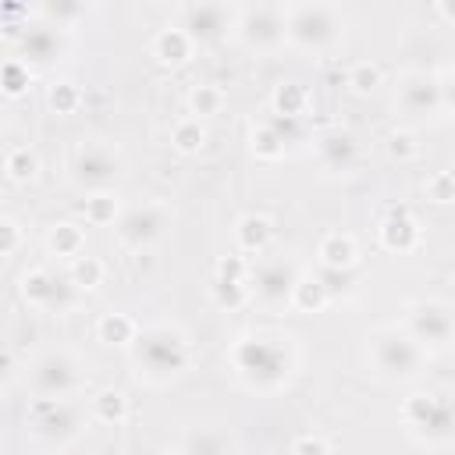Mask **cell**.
Here are the masks:
<instances>
[{"mask_svg": "<svg viewBox=\"0 0 455 455\" xmlns=\"http://www.w3.org/2000/svg\"><path fill=\"white\" fill-rule=\"evenodd\" d=\"M228 366L235 370V377L245 391L274 395L291 384V377L299 370V352H295L291 338L245 331L228 345Z\"/></svg>", "mask_w": 455, "mask_h": 455, "instance_id": "1", "label": "cell"}, {"mask_svg": "<svg viewBox=\"0 0 455 455\" xmlns=\"http://www.w3.org/2000/svg\"><path fill=\"white\" fill-rule=\"evenodd\" d=\"M135 377L149 387H164L188 373L192 366V341L174 320H156L142 327L139 341L132 345Z\"/></svg>", "mask_w": 455, "mask_h": 455, "instance_id": "2", "label": "cell"}, {"mask_svg": "<svg viewBox=\"0 0 455 455\" xmlns=\"http://www.w3.org/2000/svg\"><path fill=\"white\" fill-rule=\"evenodd\" d=\"M366 363L370 370L387 380V384H409L419 380L427 370V352L419 348V341L398 327V323H380L373 331H366Z\"/></svg>", "mask_w": 455, "mask_h": 455, "instance_id": "3", "label": "cell"}, {"mask_svg": "<svg viewBox=\"0 0 455 455\" xmlns=\"http://www.w3.org/2000/svg\"><path fill=\"white\" fill-rule=\"evenodd\" d=\"M284 28H288V46L306 53H331L334 46L345 43L348 14L338 4H323V0L284 4Z\"/></svg>", "mask_w": 455, "mask_h": 455, "instance_id": "4", "label": "cell"}, {"mask_svg": "<svg viewBox=\"0 0 455 455\" xmlns=\"http://www.w3.org/2000/svg\"><path fill=\"white\" fill-rule=\"evenodd\" d=\"M402 423L423 444L455 441V405L434 391H412L402 398Z\"/></svg>", "mask_w": 455, "mask_h": 455, "instance_id": "5", "label": "cell"}, {"mask_svg": "<svg viewBox=\"0 0 455 455\" xmlns=\"http://www.w3.org/2000/svg\"><path fill=\"white\" fill-rule=\"evenodd\" d=\"M82 384H85L82 359L64 348H50L28 363L32 398H71L75 391H82Z\"/></svg>", "mask_w": 455, "mask_h": 455, "instance_id": "6", "label": "cell"}, {"mask_svg": "<svg viewBox=\"0 0 455 455\" xmlns=\"http://www.w3.org/2000/svg\"><path fill=\"white\" fill-rule=\"evenodd\" d=\"M25 423L32 437L50 448H68L85 430V416L71 398H32Z\"/></svg>", "mask_w": 455, "mask_h": 455, "instance_id": "7", "label": "cell"}, {"mask_svg": "<svg viewBox=\"0 0 455 455\" xmlns=\"http://www.w3.org/2000/svg\"><path fill=\"white\" fill-rule=\"evenodd\" d=\"M419 348L430 352H444L455 345V306L444 299H416L405 309V323H402Z\"/></svg>", "mask_w": 455, "mask_h": 455, "instance_id": "8", "label": "cell"}, {"mask_svg": "<svg viewBox=\"0 0 455 455\" xmlns=\"http://www.w3.org/2000/svg\"><path fill=\"white\" fill-rule=\"evenodd\" d=\"M235 36L252 53H277L281 46H288L284 4H245V7H238Z\"/></svg>", "mask_w": 455, "mask_h": 455, "instance_id": "9", "label": "cell"}, {"mask_svg": "<svg viewBox=\"0 0 455 455\" xmlns=\"http://www.w3.org/2000/svg\"><path fill=\"white\" fill-rule=\"evenodd\" d=\"M171 220H174V210L164 199H142V203H135V206H128L121 213V220L114 224V231H117L121 249L146 252L149 245H156L167 235Z\"/></svg>", "mask_w": 455, "mask_h": 455, "instance_id": "10", "label": "cell"}, {"mask_svg": "<svg viewBox=\"0 0 455 455\" xmlns=\"http://www.w3.org/2000/svg\"><path fill=\"white\" fill-rule=\"evenodd\" d=\"M124 174V156L117 146L100 142V139H85L75 146L71 153V181L82 185L85 192H100V188H114V181Z\"/></svg>", "mask_w": 455, "mask_h": 455, "instance_id": "11", "label": "cell"}, {"mask_svg": "<svg viewBox=\"0 0 455 455\" xmlns=\"http://www.w3.org/2000/svg\"><path fill=\"white\" fill-rule=\"evenodd\" d=\"M299 277H302V270H299V263L291 256H263V259H252V274H249L252 302H259L263 309L291 306V291H295V281Z\"/></svg>", "mask_w": 455, "mask_h": 455, "instance_id": "12", "label": "cell"}, {"mask_svg": "<svg viewBox=\"0 0 455 455\" xmlns=\"http://www.w3.org/2000/svg\"><path fill=\"white\" fill-rule=\"evenodd\" d=\"M235 21H238V7L220 0H196L178 7V25L192 36L196 46L220 43L228 32H235Z\"/></svg>", "mask_w": 455, "mask_h": 455, "instance_id": "13", "label": "cell"}, {"mask_svg": "<svg viewBox=\"0 0 455 455\" xmlns=\"http://www.w3.org/2000/svg\"><path fill=\"white\" fill-rule=\"evenodd\" d=\"M18 295L36 313H64L75 302V284L68 277H57L50 267H28L18 277Z\"/></svg>", "mask_w": 455, "mask_h": 455, "instance_id": "14", "label": "cell"}, {"mask_svg": "<svg viewBox=\"0 0 455 455\" xmlns=\"http://www.w3.org/2000/svg\"><path fill=\"white\" fill-rule=\"evenodd\" d=\"M395 110L409 117H434L441 114V85L437 75L427 71H405L395 85Z\"/></svg>", "mask_w": 455, "mask_h": 455, "instance_id": "15", "label": "cell"}, {"mask_svg": "<svg viewBox=\"0 0 455 455\" xmlns=\"http://www.w3.org/2000/svg\"><path fill=\"white\" fill-rule=\"evenodd\" d=\"M377 242H380V249L391 252V256H409V252L419 249L423 228H419V220H416V213H412L409 206L395 203V206H387V213H384L380 224H377Z\"/></svg>", "mask_w": 455, "mask_h": 455, "instance_id": "16", "label": "cell"}, {"mask_svg": "<svg viewBox=\"0 0 455 455\" xmlns=\"http://www.w3.org/2000/svg\"><path fill=\"white\" fill-rule=\"evenodd\" d=\"M316 160H320L323 171L352 174L355 164H359V142H355V135L345 132V128H327L316 139Z\"/></svg>", "mask_w": 455, "mask_h": 455, "instance_id": "17", "label": "cell"}, {"mask_svg": "<svg viewBox=\"0 0 455 455\" xmlns=\"http://www.w3.org/2000/svg\"><path fill=\"white\" fill-rule=\"evenodd\" d=\"M60 53H64V32L53 28V25H46V21H32L25 28V36L18 39V57L25 64H32V68L36 64H50Z\"/></svg>", "mask_w": 455, "mask_h": 455, "instance_id": "18", "label": "cell"}, {"mask_svg": "<svg viewBox=\"0 0 455 455\" xmlns=\"http://www.w3.org/2000/svg\"><path fill=\"white\" fill-rule=\"evenodd\" d=\"M149 53H153V60H156L160 68H181V64L192 60L196 43H192V36H188L178 21H171V25H164V28L153 32Z\"/></svg>", "mask_w": 455, "mask_h": 455, "instance_id": "19", "label": "cell"}, {"mask_svg": "<svg viewBox=\"0 0 455 455\" xmlns=\"http://www.w3.org/2000/svg\"><path fill=\"white\" fill-rule=\"evenodd\" d=\"M274 242V220L267 213H242L235 220V249L249 259L263 256L267 245Z\"/></svg>", "mask_w": 455, "mask_h": 455, "instance_id": "20", "label": "cell"}, {"mask_svg": "<svg viewBox=\"0 0 455 455\" xmlns=\"http://www.w3.org/2000/svg\"><path fill=\"white\" fill-rule=\"evenodd\" d=\"M316 259H320L323 270L345 274V270H352L359 263V245H355V238L348 231H327L320 238V245H316Z\"/></svg>", "mask_w": 455, "mask_h": 455, "instance_id": "21", "label": "cell"}, {"mask_svg": "<svg viewBox=\"0 0 455 455\" xmlns=\"http://www.w3.org/2000/svg\"><path fill=\"white\" fill-rule=\"evenodd\" d=\"M284 149H288V135L281 132V124L274 117H259V121L249 124V153L256 160L274 164V160L284 156Z\"/></svg>", "mask_w": 455, "mask_h": 455, "instance_id": "22", "label": "cell"}, {"mask_svg": "<svg viewBox=\"0 0 455 455\" xmlns=\"http://www.w3.org/2000/svg\"><path fill=\"white\" fill-rule=\"evenodd\" d=\"M142 327L132 313H121V309H110V313H100L96 320V341H103L107 348H132L139 341Z\"/></svg>", "mask_w": 455, "mask_h": 455, "instance_id": "23", "label": "cell"}, {"mask_svg": "<svg viewBox=\"0 0 455 455\" xmlns=\"http://www.w3.org/2000/svg\"><path fill=\"white\" fill-rule=\"evenodd\" d=\"M43 245H46L50 256L71 263V259L85 256V231H82V224H75V220H53V224L46 228V235H43Z\"/></svg>", "mask_w": 455, "mask_h": 455, "instance_id": "24", "label": "cell"}, {"mask_svg": "<svg viewBox=\"0 0 455 455\" xmlns=\"http://www.w3.org/2000/svg\"><path fill=\"white\" fill-rule=\"evenodd\" d=\"M78 210H82L85 224H92V228H110V224H117V220H121V213H124V206H121V196H117V188H100V192H85V199L78 203Z\"/></svg>", "mask_w": 455, "mask_h": 455, "instance_id": "25", "label": "cell"}, {"mask_svg": "<svg viewBox=\"0 0 455 455\" xmlns=\"http://www.w3.org/2000/svg\"><path fill=\"white\" fill-rule=\"evenodd\" d=\"M331 306V284L320 277V274H306L295 281V291H291V309L302 313V316H313V313H323Z\"/></svg>", "mask_w": 455, "mask_h": 455, "instance_id": "26", "label": "cell"}, {"mask_svg": "<svg viewBox=\"0 0 455 455\" xmlns=\"http://www.w3.org/2000/svg\"><path fill=\"white\" fill-rule=\"evenodd\" d=\"M231 451H235L231 437L217 427H192L178 444V455H231Z\"/></svg>", "mask_w": 455, "mask_h": 455, "instance_id": "27", "label": "cell"}, {"mask_svg": "<svg viewBox=\"0 0 455 455\" xmlns=\"http://www.w3.org/2000/svg\"><path fill=\"white\" fill-rule=\"evenodd\" d=\"M309 110V89L302 82H277L270 92V114L284 121H299Z\"/></svg>", "mask_w": 455, "mask_h": 455, "instance_id": "28", "label": "cell"}, {"mask_svg": "<svg viewBox=\"0 0 455 455\" xmlns=\"http://www.w3.org/2000/svg\"><path fill=\"white\" fill-rule=\"evenodd\" d=\"M39 171H43V160H39V153L32 146L18 142V146H11L4 153V174H7L11 185H32L39 178Z\"/></svg>", "mask_w": 455, "mask_h": 455, "instance_id": "29", "label": "cell"}, {"mask_svg": "<svg viewBox=\"0 0 455 455\" xmlns=\"http://www.w3.org/2000/svg\"><path fill=\"white\" fill-rule=\"evenodd\" d=\"M89 416L103 427H121L128 419V395L121 387H100L89 398Z\"/></svg>", "mask_w": 455, "mask_h": 455, "instance_id": "30", "label": "cell"}, {"mask_svg": "<svg viewBox=\"0 0 455 455\" xmlns=\"http://www.w3.org/2000/svg\"><path fill=\"white\" fill-rule=\"evenodd\" d=\"M203 146H206V124H203L199 117L185 114V117H178V121L171 124V149H174V153L196 156V153H203Z\"/></svg>", "mask_w": 455, "mask_h": 455, "instance_id": "31", "label": "cell"}, {"mask_svg": "<svg viewBox=\"0 0 455 455\" xmlns=\"http://www.w3.org/2000/svg\"><path fill=\"white\" fill-rule=\"evenodd\" d=\"M210 302L220 309V313H238L252 302V291L245 281H228V277H213L210 281Z\"/></svg>", "mask_w": 455, "mask_h": 455, "instance_id": "32", "label": "cell"}, {"mask_svg": "<svg viewBox=\"0 0 455 455\" xmlns=\"http://www.w3.org/2000/svg\"><path fill=\"white\" fill-rule=\"evenodd\" d=\"M384 85V71H380V64L377 60H352L348 64V71H345V89L352 92V96H373L377 89Z\"/></svg>", "mask_w": 455, "mask_h": 455, "instance_id": "33", "label": "cell"}, {"mask_svg": "<svg viewBox=\"0 0 455 455\" xmlns=\"http://www.w3.org/2000/svg\"><path fill=\"white\" fill-rule=\"evenodd\" d=\"M185 103H188V114L203 121V117L220 114V110H224V103H228V96H224V89H220V85H213V82H196V85L188 89Z\"/></svg>", "mask_w": 455, "mask_h": 455, "instance_id": "34", "label": "cell"}, {"mask_svg": "<svg viewBox=\"0 0 455 455\" xmlns=\"http://www.w3.org/2000/svg\"><path fill=\"white\" fill-rule=\"evenodd\" d=\"M32 64H25L21 57H7L4 64H0V92L7 96V100H18V96H25L28 89H32Z\"/></svg>", "mask_w": 455, "mask_h": 455, "instance_id": "35", "label": "cell"}, {"mask_svg": "<svg viewBox=\"0 0 455 455\" xmlns=\"http://www.w3.org/2000/svg\"><path fill=\"white\" fill-rule=\"evenodd\" d=\"M103 277H107V263L100 259V256H78V259H71L68 263V281L75 284V291H92V288H100L103 284Z\"/></svg>", "mask_w": 455, "mask_h": 455, "instance_id": "36", "label": "cell"}, {"mask_svg": "<svg viewBox=\"0 0 455 455\" xmlns=\"http://www.w3.org/2000/svg\"><path fill=\"white\" fill-rule=\"evenodd\" d=\"M46 107H50L53 114H60V117L75 114V110L82 107V85L71 82V78H53V82L46 85Z\"/></svg>", "mask_w": 455, "mask_h": 455, "instance_id": "37", "label": "cell"}, {"mask_svg": "<svg viewBox=\"0 0 455 455\" xmlns=\"http://www.w3.org/2000/svg\"><path fill=\"white\" fill-rule=\"evenodd\" d=\"M36 14L46 21V25H53V28H60V32H68L78 18H85V7L82 4H75V0H50V4H39L36 7Z\"/></svg>", "mask_w": 455, "mask_h": 455, "instance_id": "38", "label": "cell"}, {"mask_svg": "<svg viewBox=\"0 0 455 455\" xmlns=\"http://www.w3.org/2000/svg\"><path fill=\"white\" fill-rule=\"evenodd\" d=\"M384 153H387L391 164H412L419 156V139L409 128H395L384 139Z\"/></svg>", "mask_w": 455, "mask_h": 455, "instance_id": "39", "label": "cell"}, {"mask_svg": "<svg viewBox=\"0 0 455 455\" xmlns=\"http://www.w3.org/2000/svg\"><path fill=\"white\" fill-rule=\"evenodd\" d=\"M423 196L434 206H451L455 203V171H434V174H427Z\"/></svg>", "mask_w": 455, "mask_h": 455, "instance_id": "40", "label": "cell"}, {"mask_svg": "<svg viewBox=\"0 0 455 455\" xmlns=\"http://www.w3.org/2000/svg\"><path fill=\"white\" fill-rule=\"evenodd\" d=\"M249 274H252V259L242 256V252H228L213 267V277H228V281H245L249 284Z\"/></svg>", "mask_w": 455, "mask_h": 455, "instance_id": "41", "label": "cell"}, {"mask_svg": "<svg viewBox=\"0 0 455 455\" xmlns=\"http://www.w3.org/2000/svg\"><path fill=\"white\" fill-rule=\"evenodd\" d=\"M21 238H25L21 224L14 217H0V259H14L21 249Z\"/></svg>", "mask_w": 455, "mask_h": 455, "instance_id": "42", "label": "cell"}, {"mask_svg": "<svg viewBox=\"0 0 455 455\" xmlns=\"http://www.w3.org/2000/svg\"><path fill=\"white\" fill-rule=\"evenodd\" d=\"M288 455H331V444L320 434H299L288 448Z\"/></svg>", "mask_w": 455, "mask_h": 455, "instance_id": "43", "label": "cell"}, {"mask_svg": "<svg viewBox=\"0 0 455 455\" xmlns=\"http://www.w3.org/2000/svg\"><path fill=\"white\" fill-rule=\"evenodd\" d=\"M437 85H441V110L455 117V68H444L437 75Z\"/></svg>", "mask_w": 455, "mask_h": 455, "instance_id": "44", "label": "cell"}, {"mask_svg": "<svg viewBox=\"0 0 455 455\" xmlns=\"http://www.w3.org/2000/svg\"><path fill=\"white\" fill-rule=\"evenodd\" d=\"M434 14H437L441 21H448V25H455V0H437V4H434Z\"/></svg>", "mask_w": 455, "mask_h": 455, "instance_id": "45", "label": "cell"}, {"mask_svg": "<svg viewBox=\"0 0 455 455\" xmlns=\"http://www.w3.org/2000/svg\"><path fill=\"white\" fill-rule=\"evenodd\" d=\"M451 284H455V274H451Z\"/></svg>", "mask_w": 455, "mask_h": 455, "instance_id": "46", "label": "cell"}]
</instances>
